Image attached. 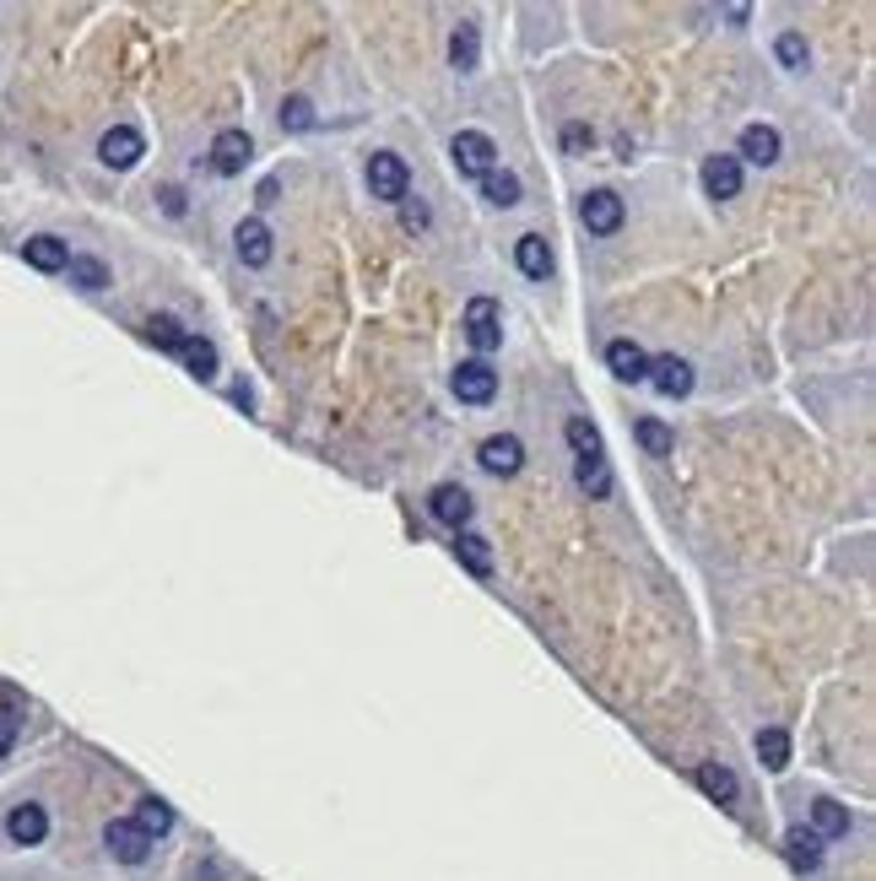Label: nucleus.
I'll return each mask as SVG.
<instances>
[{"label":"nucleus","mask_w":876,"mask_h":881,"mask_svg":"<svg viewBox=\"0 0 876 881\" xmlns=\"http://www.w3.org/2000/svg\"><path fill=\"white\" fill-rule=\"evenodd\" d=\"M460 541H455V551H460V563L476 574V579H487L493 574V546H487V536H476V530H455Z\"/></svg>","instance_id":"4be33fe9"},{"label":"nucleus","mask_w":876,"mask_h":881,"mask_svg":"<svg viewBox=\"0 0 876 881\" xmlns=\"http://www.w3.org/2000/svg\"><path fill=\"white\" fill-rule=\"evenodd\" d=\"M633 438H638V444H644V455H655V460L676 455V433H671L666 422H655V417L633 422Z\"/></svg>","instance_id":"393cba45"},{"label":"nucleus","mask_w":876,"mask_h":881,"mask_svg":"<svg viewBox=\"0 0 876 881\" xmlns=\"http://www.w3.org/2000/svg\"><path fill=\"white\" fill-rule=\"evenodd\" d=\"M476 460L487 476H520V465H525V444L514 438V433H493L482 449H476Z\"/></svg>","instance_id":"1a4fd4ad"},{"label":"nucleus","mask_w":876,"mask_h":881,"mask_svg":"<svg viewBox=\"0 0 876 881\" xmlns=\"http://www.w3.org/2000/svg\"><path fill=\"white\" fill-rule=\"evenodd\" d=\"M17 730H22V719L11 709H0V757H11V747H17Z\"/></svg>","instance_id":"f704fd0d"},{"label":"nucleus","mask_w":876,"mask_h":881,"mask_svg":"<svg viewBox=\"0 0 876 881\" xmlns=\"http://www.w3.org/2000/svg\"><path fill=\"white\" fill-rule=\"evenodd\" d=\"M563 438L574 444V455H580V460H595V455H601V433H595V422H590V417H568V422H563Z\"/></svg>","instance_id":"7c9ffc66"},{"label":"nucleus","mask_w":876,"mask_h":881,"mask_svg":"<svg viewBox=\"0 0 876 881\" xmlns=\"http://www.w3.org/2000/svg\"><path fill=\"white\" fill-rule=\"evenodd\" d=\"M282 125H288V130H309V125H314V103H309V98H288V103H282Z\"/></svg>","instance_id":"72a5a7b5"},{"label":"nucleus","mask_w":876,"mask_h":881,"mask_svg":"<svg viewBox=\"0 0 876 881\" xmlns=\"http://www.w3.org/2000/svg\"><path fill=\"white\" fill-rule=\"evenodd\" d=\"M66 271H71V282H77L82 293H103V287H109V265H103L98 254H71Z\"/></svg>","instance_id":"a878e982"},{"label":"nucleus","mask_w":876,"mask_h":881,"mask_svg":"<svg viewBox=\"0 0 876 881\" xmlns=\"http://www.w3.org/2000/svg\"><path fill=\"white\" fill-rule=\"evenodd\" d=\"M514 265L531 276V282H552V250H546V239H536V233H525L520 244H514Z\"/></svg>","instance_id":"a211bd4d"},{"label":"nucleus","mask_w":876,"mask_h":881,"mask_svg":"<svg viewBox=\"0 0 876 881\" xmlns=\"http://www.w3.org/2000/svg\"><path fill=\"white\" fill-rule=\"evenodd\" d=\"M482 190H487V201H493V206H514V201H520V179H514V173H487V179H482Z\"/></svg>","instance_id":"2f4dec72"},{"label":"nucleus","mask_w":876,"mask_h":881,"mask_svg":"<svg viewBox=\"0 0 876 881\" xmlns=\"http://www.w3.org/2000/svg\"><path fill=\"white\" fill-rule=\"evenodd\" d=\"M779 152H785V135L774 125H747L742 130V158L757 163V169H768V163H779Z\"/></svg>","instance_id":"2eb2a0df"},{"label":"nucleus","mask_w":876,"mask_h":881,"mask_svg":"<svg viewBox=\"0 0 876 881\" xmlns=\"http://www.w3.org/2000/svg\"><path fill=\"white\" fill-rule=\"evenodd\" d=\"M130 822H135V828H141L152 843H158L168 828H173V806H168V800H158V796H147L141 806H135V817H130Z\"/></svg>","instance_id":"b1692460"},{"label":"nucleus","mask_w":876,"mask_h":881,"mask_svg":"<svg viewBox=\"0 0 876 881\" xmlns=\"http://www.w3.org/2000/svg\"><path fill=\"white\" fill-rule=\"evenodd\" d=\"M141 152H147V141H141V130H135V125L103 130V141H98V158H103L109 169H135V163H141Z\"/></svg>","instance_id":"9d476101"},{"label":"nucleus","mask_w":876,"mask_h":881,"mask_svg":"<svg viewBox=\"0 0 876 881\" xmlns=\"http://www.w3.org/2000/svg\"><path fill=\"white\" fill-rule=\"evenodd\" d=\"M450 384H455V395H460V401H465V406H487V401L499 395V374H493V368H487L482 357H471V363H460V368H455V378H450Z\"/></svg>","instance_id":"423d86ee"},{"label":"nucleus","mask_w":876,"mask_h":881,"mask_svg":"<svg viewBox=\"0 0 876 881\" xmlns=\"http://www.w3.org/2000/svg\"><path fill=\"white\" fill-rule=\"evenodd\" d=\"M606 368L623 378V384H644V378H650V352H644L638 341L617 336V341H606Z\"/></svg>","instance_id":"f8f14e48"},{"label":"nucleus","mask_w":876,"mask_h":881,"mask_svg":"<svg viewBox=\"0 0 876 881\" xmlns=\"http://www.w3.org/2000/svg\"><path fill=\"white\" fill-rule=\"evenodd\" d=\"M693 784L709 800H719V806H736V796H742V784H736V773H731L725 762H698V768H693Z\"/></svg>","instance_id":"dca6fc26"},{"label":"nucleus","mask_w":876,"mask_h":881,"mask_svg":"<svg viewBox=\"0 0 876 881\" xmlns=\"http://www.w3.org/2000/svg\"><path fill=\"white\" fill-rule=\"evenodd\" d=\"M369 190H374L379 201L401 206V201L412 195V169H406L395 152H374V158H369Z\"/></svg>","instance_id":"f03ea898"},{"label":"nucleus","mask_w":876,"mask_h":881,"mask_svg":"<svg viewBox=\"0 0 876 881\" xmlns=\"http://www.w3.org/2000/svg\"><path fill=\"white\" fill-rule=\"evenodd\" d=\"M757 757H763V768H791V736L779 730V725H768V730H757Z\"/></svg>","instance_id":"cd10ccee"},{"label":"nucleus","mask_w":876,"mask_h":881,"mask_svg":"<svg viewBox=\"0 0 876 881\" xmlns=\"http://www.w3.org/2000/svg\"><path fill=\"white\" fill-rule=\"evenodd\" d=\"M450 158H455L460 179H487V173L499 169V146H493L487 130H460L455 141H450Z\"/></svg>","instance_id":"f257e3e1"},{"label":"nucleus","mask_w":876,"mask_h":881,"mask_svg":"<svg viewBox=\"0 0 876 881\" xmlns=\"http://www.w3.org/2000/svg\"><path fill=\"white\" fill-rule=\"evenodd\" d=\"M450 60H455V71H476L482 65V33H476V22H460L455 33H450Z\"/></svg>","instance_id":"5701e85b"},{"label":"nucleus","mask_w":876,"mask_h":881,"mask_svg":"<svg viewBox=\"0 0 876 881\" xmlns=\"http://www.w3.org/2000/svg\"><path fill=\"white\" fill-rule=\"evenodd\" d=\"M574 482H580L590 498H612V470H606V455H595V460L574 465Z\"/></svg>","instance_id":"c756f323"},{"label":"nucleus","mask_w":876,"mask_h":881,"mask_svg":"<svg viewBox=\"0 0 876 881\" xmlns=\"http://www.w3.org/2000/svg\"><path fill=\"white\" fill-rule=\"evenodd\" d=\"M401 222H406L412 233H417V227H427V206H422V201H412V195H406V201H401Z\"/></svg>","instance_id":"e433bc0d"},{"label":"nucleus","mask_w":876,"mask_h":881,"mask_svg":"<svg viewBox=\"0 0 876 881\" xmlns=\"http://www.w3.org/2000/svg\"><path fill=\"white\" fill-rule=\"evenodd\" d=\"M22 260H28L33 271H66V265H71V250H66V239L39 233V239H28V244H22Z\"/></svg>","instance_id":"6ab92c4d"},{"label":"nucleus","mask_w":876,"mask_h":881,"mask_svg":"<svg viewBox=\"0 0 876 881\" xmlns=\"http://www.w3.org/2000/svg\"><path fill=\"white\" fill-rule=\"evenodd\" d=\"M141 336L152 341V346H158V352H173V357H179V346H184V336H190V331H184V325H179V320H173V314H152V320H147V331H141Z\"/></svg>","instance_id":"bb28decb"},{"label":"nucleus","mask_w":876,"mask_h":881,"mask_svg":"<svg viewBox=\"0 0 876 881\" xmlns=\"http://www.w3.org/2000/svg\"><path fill=\"white\" fill-rule=\"evenodd\" d=\"M179 357H184V368L195 378H217V346L201 336H184V346H179Z\"/></svg>","instance_id":"c85d7f7f"},{"label":"nucleus","mask_w":876,"mask_h":881,"mask_svg":"<svg viewBox=\"0 0 876 881\" xmlns=\"http://www.w3.org/2000/svg\"><path fill=\"white\" fill-rule=\"evenodd\" d=\"M465 336H471V346L487 357V352H499L503 346V325H499V303L493 297H471L465 303Z\"/></svg>","instance_id":"7ed1b4c3"},{"label":"nucleus","mask_w":876,"mask_h":881,"mask_svg":"<svg viewBox=\"0 0 876 881\" xmlns=\"http://www.w3.org/2000/svg\"><path fill=\"white\" fill-rule=\"evenodd\" d=\"M704 190L714 201H736L742 195V163L736 158H709L704 163Z\"/></svg>","instance_id":"f3484780"},{"label":"nucleus","mask_w":876,"mask_h":881,"mask_svg":"<svg viewBox=\"0 0 876 881\" xmlns=\"http://www.w3.org/2000/svg\"><path fill=\"white\" fill-rule=\"evenodd\" d=\"M584 146H590V125H580V120H574V125H563V152H568V158H580Z\"/></svg>","instance_id":"c9c22d12"},{"label":"nucleus","mask_w":876,"mask_h":881,"mask_svg":"<svg viewBox=\"0 0 876 881\" xmlns=\"http://www.w3.org/2000/svg\"><path fill=\"white\" fill-rule=\"evenodd\" d=\"M103 843H109V854H114L120 865H141V860L152 854V839H147L130 817H114V822L103 828Z\"/></svg>","instance_id":"0eeeda50"},{"label":"nucleus","mask_w":876,"mask_h":881,"mask_svg":"<svg viewBox=\"0 0 876 881\" xmlns=\"http://www.w3.org/2000/svg\"><path fill=\"white\" fill-rule=\"evenodd\" d=\"M254 158V141L244 130H222L217 141H211V173H222V179H233V173H244V163Z\"/></svg>","instance_id":"6e6552de"},{"label":"nucleus","mask_w":876,"mask_h":881,"mask_svg":"<svg viewBox=\"0 0 876 881\" xmlns=\"http://www.w3.org/2000/svg\"><path fill=\"white\" fill-rule=\"evenodd\" d=\"M427 514H433L439 525H450V530H465V525H471V514H476V504H471V493H465V487L444 482V487H433V493H427Z\"/></svg>","instance_id":"39448f33"},{"label":"nucleus","mask_w":876,"mask_h":881,"mask_svg":"<svg viewBox=\"0 0 876 881\" xmlns=\"http://www.w3.org/2000/svg\"><path fill=\"white\" fill-rule=\"evenodd\" d=\"M650 384H655L666 401H682V395L693 389V363H687V357H676V352L650 357Z\"/></svg>","instance_id":"ddd939ff"},{"label":"nucleus","mask_w":876,"mask_h":881,"mask_svg":"<svg viewBox=\"0 0 876 881\" xmlns=\"http://www.w3.org/2000/svg\"><path fill=\"white\" fill-rule=\"evenodd\" d=\"M785 860H791L795 871H817L823 865V839L812 828H791L785 833Z\"/></svg>","instance_id":"aec40b11"},{"label":"nucleus","mask_w":876,"mask_h":881,"mask_svg":"<svg viewBox=\"0 0 876 881\" xmlns=\"http://www.w3.org/2000/svg\"><path fill=\"white\" fill-rule=\"evenodd\" d=\"M233 244H239V260H244V265H254V271H260V265H271V254H276V244H271V227H265L260 216H244V222H239Z\"/></svg>","instance_id":"4468645a"},{"label":"nucleus","mask_w":876,"mask_h":881,"mask_svg":"<svg viewBox=\"0 0 876 881\" xmlns=\"http://www.w3.org/2000/svg\"><path fill=\"white\" fill-rule=\"evenodd\" d=\"M6 839L22 843V849L43 843V839H49V811H43L39 800H22V806H11V817H6Z\"/></svg>","instance_id":"9b49d317"},{"label":"nucleus","mask_w":876,"mask_h":881,"mask_svg":"<svg viewBox=\"0 0 876 881\" xmlns=\"http://www.w3.org/2000/svg\"><path fill=\"white\" fill-rule=\"evenodd\" d=\"M623 216H627V211H623V195H617V190H590V195L580 201V222L595 233V239L617 233V227H623Z\"/></svg>","instance_id":"20e7f679"},{"label":"nucleus","mask_w":876,"mask_h":881,"mask_svg":"<svg viewBox=\"0 0 876 881\" xmlns=\"http://www.w3.org/2000/svg\"><path fill=\"white\" fill-rule=\"evenodd\" d=\"M812 833L817 839H849V811L838 800H812Z\"/></svg>","instance_id":"412c9836"},{"label":"nucleus","mask_w":876,"mask_h":881,"mask_svg":"<svg viewBox=\"0 0 876 881\" xmlns=\"http://www.w3.org/2000/svg\"><path fill=\"white\" fill-rule=\"evenodd\" d=\"M774 54H779V65H785V71H801V65H806V39H801V33H779Z\"/></svg>","instance_id":"473e14b6"}]
</instances>
